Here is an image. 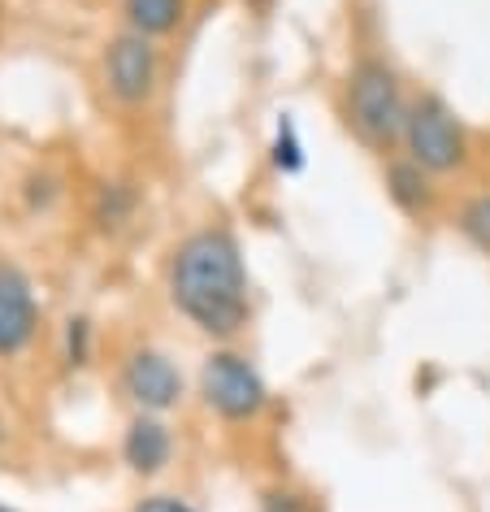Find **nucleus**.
Masks as SVG:
<instances>
[{"instance_id": "obj_1", "label": "nucleus", "mask_w": 490, "mask_h": 512, "mask_svg": "<svg viewBox=\"0 0 490 512\" xmlns=\"http://www.w3.org/2000/svg\"><path fill=\"white\" fill-rule=\"evenodd\" d=\"M165 291L174 313L217 343L243 335L252 317L248 261L226 226H200L174 243L165 265Z\"/></svg>"}, {"instance_id": "obj_2", "label": "nucleus", "mask_w": 490, "mask_h": 512, "mask_svg": "<svg viewBox=\"0 0 490 512\" xmlns=\"http://www.w3.org/2000/svg\"><path fill=\"white\" fill-rule=\"evenodd\" d=\"M408 92L399 70L378 53H360L343 79V122L360 144L373 152H391L404 144Z\"/></svg>"}, {"instance_id": "obj_3", "label": "nucleus", "mask_w": 490, "mask_h": 512, "mask_svg": "<svg viewBox=\"0 0 490 512\" xmlns=\"http://www.w3.org/2000/svg\"><path fill=\"white\" fill-rule=\"evenodd\" d=\"M200 400L226 426H252V421H261L269 413L274 395H269V382L261 378V369L252 365V356L222 343L200 365Z\"/></svg>"}, {"instance_id": "obj_4", "label": "nucleus", "mask_w": 490, "mask_h": 512, "mask_svg": "<svg viewBox=\"0 0 490 512\" xmlns=\"http://www.w3.org/2000/svg\"><path fill=\"white\" fill-rule=\"evenodd\" d=\"M404 157L417 161L421 170L434 178L460 174L469 165V131L456 118V109L447 105L438 92H417L408 100V122H404Z\"/></svg>"}, {"instance_id": "obj_5", "label": "nucleus", "mask_w": 490, "mask_h": 512, "mask_svg": "<svg viewBox=\"0 0 490 512\" xmlns=\"http://www.w3.org/2000/svg\"><path fill=\"white\" fill-rule=\"evenodd\" d=\"M105 87L122 109H144L161 87V48L139 31H118L105 44Z\"/></svg>"}, {"instance_id": "obj_6", "label": "nucleus", "mask_w": 490, "mask_h": 512, "mask_svg": "<svg viewBox=\"0 0 490 512\" xmlns=\"http://www.w3.org/2000/svg\"><path fill=\"white\" fill-rule=\"evenodd\" d=\"M122 391L135 413H174L187 400V378L161 348H131L122 361Z\"/></svg>"}, {"instance_id": "obj_7", "label": "nucleus", "mask_w": 490, "mask_h": 512, "mask_svg": "<svg viewBox=\"0 0 490 512\" xmlns=\"http://www.w3.org/2000/svg\"><path fill=\"white\" fill-rule=\"evenodd\" d=\"M40 300L31 274L14 261H0V361H18L40 335Z\"/></svg>"}, {"instance_id": "obj_8", "label": "nucleus", "mask_w": 490, "mask_h": 512, "mask_svg": "<svg viewBox=\"0 0 490 512\" xmlns=\"http://www.w3.org/2000/svg\"><path fill=\"white\" fill-rule=\"evenodd\" d=\"M174 460V430L157 413H135L122 430V465L135 478H161Z\"/></svg>"}, {"instance_id": "obj_9", "label": "nucleus", "mask_w": 490, "mask_h": 512, "mask_svg": "<svg viewBox=\"0 0 490 512\" xmlns=\"http://www.w3.org/2000/svg\"><path fill=\"white\" fill-rule=\"evenodd\" d=\"M382 183H386V200H391L404 217H430L434 213V204H438V187L434 183L438 178L430 170H421L417 161H408L404 152L386 161Z\"/></svg>"}, {"instance_id": "obj_10", "label": "nucleus", "mask_w": 490, "mask_h": 512, "mask_svg": "<svg viewBox=\"0 0 490 512\" xmlns=\"http://www.w3.org/2000/svg\"><path fill=\"white\" fill-rule=\"evenodd\" d=\"M92 226L100 235H122V230L135 226L139 217V187L126 183V178H105V183H96L92 191Z\"/></svg>"}, {"instance_id": "obj_11", "label": "nucleus", "mask_w": 490, "mask_h": 512, "mask_svg": "<svg viewBox=\"0 0 490 512\" xmlns=\"http://www.w3.org/2000/svg\"><path fill=\"white\" fill-rule=\"evenodd\" d=\"M187 0H122L126 31H139L148 40H165L187 22Z\"/></svg>"}, {"instance_id": "obj_12", "label": "nucleus", "mask_w": 490, "mask_h": 512, "mask_svg": "<svg viewBox=\"0 0 490 512\" xmlns=\"http://www.w3.org/2000/svg\"><path fill=\"white\" fill-rule=\"evenodd\" d=\"M269 165L291 178V174H304L308 165V152H304V139H300V126H295L291 113H278L274 122V139H269Z\"/></svg>"}, {"instance_id": "obj_13", "label": "nucleus", "mask_w": 490, "mask_h": 512, "mask_svg": "<svg viewBox=\"0 0 490 512\" xmlns=\"http://www.w3.org/2000/svg\"><path fill=\"white\" fill-rule=\"evenodd\" d=\"M61 361L70 374H83L96 361V322L87 313H70L61 326Z\"/></svg>"}, {"instance_id": "obj_14", "label": "nucleus", "mask_w": 490, "mask_h": 512, "mask_svg": "<svg viewBox=\"0 0 490 512\" xmlns=\"http://www.w3.org/2000/svg\"><path fill=\"white\" fill-rule=\"evenodd\" d=\"M456 230L473 252L490 256V191H477L456 209Z\"/></svg>"}, {"instance_id": "obj_15", "label": "nucleus", "mask_w": 490, "mask_h": 512, "mask_svg": "<svg viewBox=\"0 0 490 512\" xmlns=\"http://www.w3.org/2000/svg\"><path fill=\"white\" fill-rule=\"evenodd\" d=\"M22 200H27L31 213H48L61 200V178L48 174V170H35L27 183H22Z\"/></svg>"}, {"instance_id": "obj_16", "label": "nucleus", "mask_w": 490, "mask_h": 512, "mask_svg": "<svg viewBox=\"0 0 490 512\" xmlns=\"http://www.w3.org/2000/svg\"><path fill=\"white\" fill-rule=\"evenodd\" d=\"M261 512H317L313 499L295 486H265L261 491Z\"/></svg>"}, {"instance_id": "obj_17", "label": "nucleus", "mask_w": 490, "mask_h": 512, "mask_svg": "<svg viewBox=\"0 0 490 512\" xmlns=\"http://www.w3.org/2000/svg\"><path fill=\"white\" fill-rule=\"evenodd\" d=\"M131 512H200V508L183 495H144Z\"/></svg>"}, {"instance_id": "obj_18", "label": "nucleus", "mask_w": 490, "mask_h": 512, "mask_svg": "<svg viewBox=\"0 0 490 512\" xmlns=\"http://www.w3.org/2000/svg\"><path fill=\"white\" fill-rule=\"evenodd\" d=\"M274 5H278V0H243V9L256 14V18H269V14H274Z\"/></svg>"}, {"instance_id": "obj_19", "label": "nucleus", "mask_w": 490, "mask_h": 512, "mask_svg": "<svg viewBox=\"0 0 490 512\" xmlns=\"http://www.w3.org/2000/svg\"><path fill=\"white\" fill-rule=\"evenodd\" d=\"M0 447H5V417H0Z\"/></svg>"}, {"instance_id": "obj_20", "label": "nucleus", "mask_w": 490, "mask_h": 512, "mask_svg": "<svg viewBox=\"0 0 490 512\" xmlns=\"http://www.w3.org/2000/svg\"><path fill=\"white\" fill-rule=\"evenodd\" d=\"M0 512H18V508H9V504H0Z\"/></svg>"}]
</instances>
